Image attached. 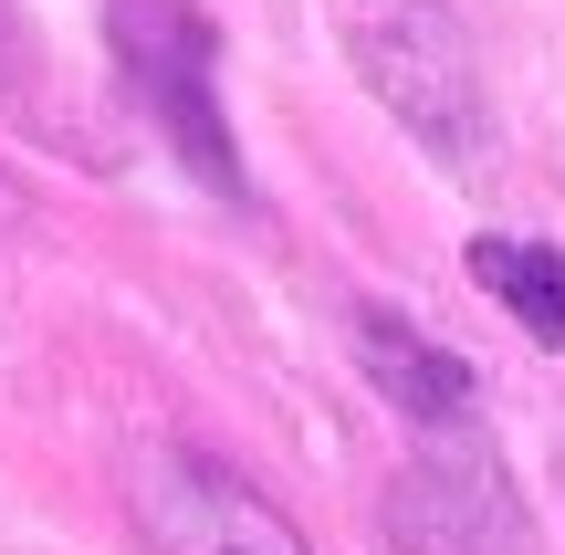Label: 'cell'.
Listing matches in <instances>:
<instances>
[{
  "label": "cell",
  "instance_id": "1",
  "mask_svg": "<svg viewBox=\"0 0 565 555\" xmlns=\"http://www.w3.org/2000/svg\"><path fill=\"white\" fill-rule=\"evenodd\" d=\"M345 53L377 84V105L450 168L492 158V105H482V63H471L450 0H345Z\"/></svg>",
  "mask_w": 565,
  "mask_h": 555
},
{
  "label": "cell",
  "instance_id": "2",
  "mask_svg": "<svg viewBox=\"0 0 565 555\" xmlns=\"http://www.w3.org/2000/svg\"><path fill=\"white\" fill-rule=\"evenodd\" d=\"M105 42H116V74L137 84V105L158 116V137L179 147L189 179L221 200H252L231 116H221V32L200 0H105Z\"/></svg>",
  "mask_w": 565,
  "mask_h": 555
},
{
  "label": "cell",
  "instance_id": "3",
  "mask_svg": "<svg viewBox=\"0 0 565 555\" xmlns=\"http://www.w3.org/2000/svg\"><path fill=\"white\" fill-rule=\"evenodd\" d=\"M126 493H137V535L158 555H303L294 514H282L263 482H242L231 461L189 451V440L137 451Z\"/></svg>",
  "mask_w": 565,
  "mask_h": 555
},
{
  "label": "cell",
  "instance_id": "4",
  "mask_svg": "<svg viewBox=\"0 0 565 555\" xmlns=\"http://www.w3.org/2000/svg\"><path fill=\"white\" fill-rule=\"evenodd\" d=\"M387 535L398 555H524V514L492 461L482 430H429V451L387 493Z\"/></svg>",
  "mask_w": 565,
  "mask_h": 555
},
{
  "label": "cell",
  "instance_id": "5",
  "mask_svg": "<svg viewBox=\"0 0 565 555\" xmlns=\"http://www.w3.org/2000/svg\"><path fill=\"white\" fill-rule=\"evenodd\" d=\"M356 367L377 377V398L398 419H419V430H471V367L440 346V335H419L408 314L356 305Z\"/></svg>",
  "mask_w": 565,
  "mask_h": 555
},
{
  "label": "cell",
  "instance_id": "6",
  "mask_svg": "<svg viewBox=\"0 0 565 555\" xmlns=\"http://www.w3.org/2000/svg\"><path fill=\"white\" fill-rule=\"evenodd\" d=\"M471 284H482L524 335L565 346V252L555 242H513V231H492V242H471Z\"/></svg>",
  "mask_w": 565,
  "mask_h": 555
}]
</instances>
